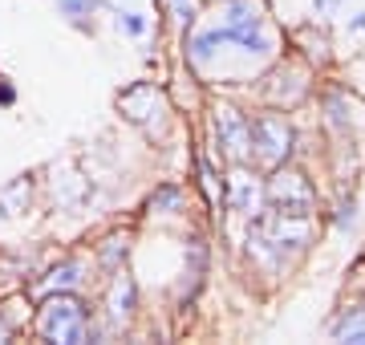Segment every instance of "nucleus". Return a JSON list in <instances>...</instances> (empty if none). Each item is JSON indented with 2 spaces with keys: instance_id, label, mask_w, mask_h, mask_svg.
<instances>
[{
  "instance_id": "f257e3e1",
  "label": "nucleus",
  "mask_w": 365,
  "mask_h": 345,
  "mask_svg": "<svg viewBox=\"0 0 365 345\" xmlns=\"http://www.w3.org/2000/svg\"><path fill=\"white\" fill-rule=\"evenodd\" d=\"M215 25L223 33V49L235 45L248 57H268L276 49V29L268 25L264 0H223Z\"/></svg>"
},
{
  "instance_id": "f03ea898",
  "label": "nucleus",
  "mask_w": 365,
  "mask_h": 345,
  "mask_svg": "<svg viewBox=\"0 0 365 345\" xmlns=\"http://www.w3.org/2000/svg\"><path fill=\"white\" fill-rule=\"evenodd\" d=\"M37 329L45 341L81 345L90 337V309L81 305L73 292H53L49 301H45V309H41Z\"/></svg>"
},
{
  "instance_id": "7ed1b4c3",
  "label": "nucleus",
  "mask_w": 365,
  "mask_h": 345,
  "mask_svg": "<svg viewBox=\"0 0 365 345\" xmlns=\"http://www.w3.org/2000/svg\"><path fill=\"white\" fill-rule=\"evenodd\" d=\"M252 122V159L260 163V167H268V171H276V167H284L288 155H292V126H288L284 114H276V110H264V114H256Z\"/></svg>"
},
{
  "instance_id": "20e7f679",
  "label": "nucleus",
  "mask_w": 365,
  "mask_h": 345,
  "mask_svg": "<svg viewBox=\"0 0 365 345\" xmlns=\"http://www.w3.org/2000/svg\"><path fill=\"white\" fill-rule=\"evenodd\" d=\"M264 200L272 203L276 212L313 215L317 191H313V183H309L300 171H292V167H276V175L268 179V187H264Z\"/></svg>"
},
{
  "instance_id": "39448f33",
  "label": "nucleus",
  "mask_w": 365,
  "mask_h": 345,
  "mask_svg": "<svg viewBox=\"0 0 365 345\" xmlns=\"http://www.w3.org/2000/svg\"><path fill=\"white\" fill-rule=\"evenodd\" d=\"M211 130H215V143L227 155V163H252V122L244 110L235 106H215L211 114Z\"/></svg>"
},
{
  "instance_id": "423d86ee",
  "label": "nucleus",
  "mask_w": 365,
  "mask_h": 345,
  "mask_svg": "<svg viewBox=\"0 0 365 345\" xmlns=\"http://www.w3.org/2000/svg\"><path fill=\"white\" fill-rule=\"evenodd\" d=\"M223 203L232 207L235 215H260V207H264V187L252 179L248 171H244V163L235 167L232 175H227V187H223Z\"/></svg>"
},
{
  "instance_id": "0eeeda50",
  "label": "nucleus",
  "mask_w": 365,
  "mask_h": 345,
  "mask_svg": "<svg viewBox=\"0 0 365 345\" xmlns=\"http://www.w3.org/2000/svg\"><path fill=\"white\" fill-rule=\"evenodd\" d=\"M118 106H122V114L130 122H146L150 114H158V106H163V93L150 86V81H138L134 90H126L122 98H118Z\"/></svg>"
},
{
  "instance_id": "6e6552de",
  "label": "nucleus",
  "mask_w": 365,
  "mask_h": 345,
  "mask_svg": "<svg viewBox=\"0 0 365 345\" xmlns=\"http://www.w3.org/2000/svg\"><path fill=\"white\" fill-rule=\"evenodd\" d=\"M106 309H110V321L114 325L134 317V309H138V284H134V277L118 272L114 284H110V297H106Z\"/></svg>"
},
{
  "instance_id": "1a4fd4ad",
  "label": "nucleus",
  "mask_w": 365,
  "mask_h": 345,
  "mask_svg": "<svg viewBox=\"0 0 365 345\" xmlns=\"http://www.w3.org/2000/svg\"><path fill=\"white\" fill-rule=\"evenodd\" d=\"M81 272H86V268H81L78 260H66V264L53 268L49 280H45L41 289H45V292H69V289H78V284H81Z\"/></svg>"
},
{
  "instance_id": "9d476101",
  "label": "nucleus",
  "mask_w": 365,
  "mask_h": 345,
  "mask_svg": "<svg viewBox=\"0 0 365 345\" xmlns=\"http://www.w3.org/2000/svg\"><path fill=\"white\" fill-rule=\"evenodd\" d=\"M25 203H29V179H16L13 187H4V191H0V207H4V215L25 212Z\"/></svg>"
},
{
  "instance_id": "9b49d317",
  "label": "nucleus",
  "mask_w": 365,
  "mask_h": 345,
  "mask_svg": "<svg viewBox=\"0 0 365 345\" xmlns=\"http://www.w3.org/2000/svg\"><path fill=\"white\" fill-rule=\"evenodd\" d=\"M167 9H170V21L179 29H191L199 21V0H167Z\"/></svg>"
},
{
  "instance_id": "f8f14e48",
  "label": "nucleus",
  "mask_w": 365,
  "mask_h": 345,
  "mask_svg": "<svg viewBox=\"0 0 365 345\" xmlns=\"http://www.w3.org/2000/svg\"><path fill=\"white\" fill-rule=\"evenodd\" d=\"M61 4V13L73 21V25H86V16H93L102 9V0H57Z\"/></svg>"
},
{
  "instance_id": "ddd939ff",
  "label": "nucleus",
  "mask_w": 365,
  "mask_h": 345,
  "mask_svg": "<svg viewBox=\"0 0 365 345\" xmlns=\"http://www.w3.org/2000/svg\"><path fill=\"white\" fill-rule=\"evenodd\" d=\"M150 207H155L158 215L179 212V207H182V191H179V187H158V191H155V200H150Z\"/></svg>"
},
{
  "instance_id": "4468645a",
  "label": "nucleus",
  "mask_w": 365,
  "mask_h": 345,
  "mask_svg": "<svg viewBox=\"0 0 365 345\" xmlns=\"http://www.w3.org/2000/svg\"><path fill=\"white\" fill-rule=\"evenodd\" d=\"M114 25H118V33H126V37H146V29H150V21H146L143 13H122V9H118Z\"/></svg>"
},
{
  "instance_id": "2eb2a0df",
  "label": "nucleus",
  "mask_w": 365,
  "mask_h": 345,
  "mask_svg": "<svg viewBox=\"0 0 365 345\" xmlns=\"http://www.w3.org/2000/svg\"><path fill=\"white\" fill-rule=\"evenodd\" d=\"M118 260H126V240H106L102 264H106V268H118Z\"/></svg>"
},
{
  "instance_id": "dca6fc26",
  "label": "nucleus",
  "mask_w": 365,
  "mask_h": 345,
  "mask_svg": "<svg viewBox=\"0 0 365 345\" xmlns=\"http://www.w3.org/2000/svg\"><path fill=\"white\" fill-rule=\"evenodd\" d=\"M199 179H203V187H207V200L215 203V200H220V187H215V175H211V163L203 159V155H199Z\"/></svg>"
},
{
  "instance_id": "f3484780",
  "label": "nucleus",
  "mask_w": 365,
  "mask_h": 345,
  "mask_svg": "<svg viewBox=\"0 0 365 345\" xmlns=\"http://www.w3.org/2000/svg\"><path fill=\"white\" fill-rule=\"evenodd\" d=\"M353 220H357V203H353V195H349V203H341L337 207V227H349Z\"/></svg>"
},
{
  "instance_id": "a211bd4d",
  "label": "nucleus",
  "mask_w": 365,
  "mask_h": 345,
  "mask_svg": "<svg viewBox=\"0 0 365 345\" xmlns=\"http://www.w3.org/2000/svg\"><path fill=\"white\" fill-rule=\"evenodd\" d=\"M13 102H16V90H13L4 78H0V106H13Z\"/></svg>"
},
{
  "instance_id": "6ab92c4d",
  "label": "nucleus",
  "mask_w": 365,
  "mask_h": 345,
  "mask_svg": "<svg viewBox=\"0 0 365 345\" xmlns=\"http://www.w3.org/2000/svg\"><path fill=\"white\" fill-rule=\"evenodd\" d=\"M313 9H317V13H337L341 0H313Z\"/></svg>"
},
{
  "instance_id": "aec40b11",
  "label": "nucleus",
  "mask_w": 365,
  "mask_h": 345,
  "mask_svg": "<svg viewBox=\"0 0 365 345\" xmlns=\"http://www.w3.org/2000/svg\"><path fill=\"white\" fill-rule=\"evenodd\" d=\"M345 341H353V345H365V329H349V333H345Z\"/></svg>"
},
{
  "instance_id": "412c9836",
  "label": "nucleus",
  "mask_w": 365,
  "mask_h": 345,
  "mask_svg": "<svg viewBox=\"0 0 365 345\" xmlns=\"http://www.w3.org/2000/svg\"><path fill=\"white\" fill-rule=\"evenodd\" d=\"M349 29H353V33H365V13H357V16H353V21H349Z\"/></svg>"
},
{
  "instance_id": "4be33fe9",
  "label": "nucleus",
  "mask_w": 365,
  "mask_h": 345,
  "mask_svg": "<svg viewBox=\"0 0 365 345\" xmlns=\"http://www.w3.org/2000/svg\"><path fill=\"white\" fill-rule=\"evenodd\" d=\"M9 337H13V325H9V321L0 317V341H9Z\"/></svg>"
}]
</instances>
